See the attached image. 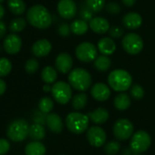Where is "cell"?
I'll list each match as a JSON object with an SVG mask.
<instances>
[{"instance_id":"obj_46","label":"cell","mask_w":155,"mask_h":155,"mask_svg":"<svg viewBox=\"0 0 155 155\" xmlns=\"http://www.w3.org/2000/svg\"><path fill=\"white\" fill-rule=\"evenodd\" d=\"M120 155H132V150H130V148H124Z\"/></svg>"},{"instance_id":"obj_34","label":"cell","mask_w":155,"mask_h":155,"mask_svg":"<svg viewBox=\"0 0 155 155\" xmlns=\"http://www.w3.org/2000/svg\"><path fill=\"white\" fill-rule=\"evenodd\" d=\"M120 150V142L116 140H111L106 143L104 147V150L108 155H116Z\"/></svg>"},{"instance_id":"obj_23","label":"cell","mask_w":155,"mask_h":155,"mask_svg":"<svg viewBox=\"0 0 155 155\" xmlns=\"http://www.w3.org/2000/svg\"><path fill=\"white\" fill-rule=\"evenodd\" d=\"M89 27L90 26H89L88 22L81 18L76 19L70 24L71 32L78 36H81V35H84L85 33H87V31L89 30Z\"/></svg>"},{"instance_id":"obj_36","label":"cell","mask_w":155,"mask_h":155,"mask_svg":"<svg viewBox=\"0 0 155 155\" xmlns=\"http://www.w3.org/2000/svg\"><path fill=\"white\" fill-rule=\"evenodd\" d=\"M144 90L141 86L135 84L130 87V95L135 100H141L144 97Z\"/></svg>"},{"instance_id":"obj_27","label":"cell","mask_w":155,"mask_h":155,"mask_svg":"<svg viewBox=\"0 0 155 155\" xmlns=\"http://www.w3.org/2000/svg\"><path fill=\"white\" fill-rule=\"evenodd\" d=\"M8 7L10 12L16 16H20L26 11V4L23 0H8Z\"/></svg>"},{"instance_id":"obj_44","label":"cell","mask_w":155,"mask_h":155,"mask_svg":"<svg viewBox=\"0 0 155 155\" xmlns=\"http://www.w3.org/2000/svg\"><path fill=\"white\" fill-rule=\"evenodd\" d=\"M6 90H7V84H6V82L3 80L0 79V96L3 95L5 93Z\"/></svg>"},{"instance_id":"obj_40","label":"cell","mask_w":155,"mask_h":155,"mask_svg":"<svg viewBox=\"0 0 155 155\" xmlns=\"http://www.w3.org/2000/svg\"><path fill=\"white\" fill-rule=\"evenodd\" d=\"M106 10L108 13L112 15H117L120 12V7L114 2H110L106 5Z\"/></svg>"},{"instance_id":"obj_5","label":"cell","mask_w":155,"mask_h":155,"mask_svg":"<svg viewBox=\"0 0 155 155\" xmlns=\"http://www.w3.org/2000/svg\"><path fill=\"white\" fill-rule=\"evenodd\" d=\"M29 126L27 120L23 119H18L13 120L7 130V135L8 139L15 142L23 141L27 136H28Z\"/></svg>"},{"instance_id":"obj_29","label":"cell","mask_w":155,"mask_h":155,"mask_svg":"<svg viewBox=\"0 0 155 155\" xmlns=\"http://www.w3.org/2000/svg\"><path fill=\"white\" fill-rule=\"evenodd\" d=\"M111 65V61L110 58L106 55H101L97 57V58L94 60V67L99 71H107Z\"/></svg>"},{"instance_id":"obj_22","label":"cell","mask_w":155,"mask_h":155,"mask_svg":"<svg viewBox=\"0 0 155 155\" xmlns=\"http://www.w3.org/2000/svg\"><path fill=\"white\" fill-rule=\"evenodd\" d=\"M25 153L26 155H45L46 147L38 140L32 141L27 144L25 148Z\"/></svg>"},{"instance_id":"obj_38","label":"cell","mask_w":155,"mask_h":155,"mask_svg":"<svg viewBox=\"0 0 155 155\" xmlns=\"http://www.w3.org/2000/svg\"><path fill=\"white\" fill-rule=\"evenodd\" d=\"M58 32L61 37L67 38L70 35L71 33V29H70V26H68L67 23H62L59 25L58 28Z\"/></svg>"},{"instance_id":"obj_33","label":"cell","mask_w":155,"mask_h":155,"mask_svg":"<svg viewBox=\"0 0 155 155\" xmlns=\"http://www.w3.org/2000/svg\"><path fill=\"white\" fill-rule=\"evenodd\" d=\"M12 69V63L7 58H0V78L8 76Z\"/></svg>"},{"instance_id":"obj_9","label":"cell","mask_w":155,"mask_h":155,"mask_svg":"<svg viewBox=\"0 0 155 155\" xmlns=\"http://www.w3.org/2000/svg\"><path fill=\"white\" fill-rule=\"evenodd\" d=\"M122 48L130 55H137L143 48V40L136 33H129L122 38Z\"/></svg>"},{"instance_id":"obj_43","label":"cell","mask_w":155,"mask_h":155,"mask_svg":"<svg viewBox=\"0 0 155 155\" xmlns=\"http://www.w3.org/2000/svg\"><path fill=\"white\" fill-rule=\"evenodd\" d=\"M7 34V27L4 22L0 21V39L3 38Z\"/></svg>"},{"instance_id":"obj_47","label":"cell","mask_w":155,"mask_h":155,"mask_svg":"<svg viewBox=\"0 0 155 155\" xmlns=\"http://www.w3.org/2000/svg\"><path fill=\"white\" fill-rule=\"evenodd\" d=\"M4 16H5V8L1 4H0V19H1Z\"/></svg>"},{"instance_id":"obj_31","label":"cell","mask_w":155,"mask_h":155,"mask_svg":"<svg viewBox=\"0 0 155 155\" xmlns=\"http://www.w3.org/2000/svg\"><path fill=\"white\" fill-rule=\"evenodd\" d=\"M54 107V102L53 101L48 98V97H44L42 98L39 102H38V109L45 114L50 113V111L53 110Z\"/></svg>"},{"instance_id":"obj_7","label":"cell","mask_w":155,"mask_h":155,"mask_svg":"<svg viewBox=\"0 0 155 155\" xmlns=\"http://www.w3.org/2000/svg\"><path fill=\"white\" fill-rule=\"evenodd\" d=\"M70 84L64 81H57L53 84L51 93L54 100L61 104L65 105L72 99V90Z\"/></svg>"},{"instance_id":"obj_37","label":"cell","mask_w":155,"mask_h":155,"mask_svg":"<svg viewBox=\"0 0 155 155\" xmlns=\"http://www.w3.org/2000/svg\"><path fill=\"white\" fill-rule=\"evenodd\" d=\"M93 12L87 7L85 6L80 12V16H81V18L85 20V21H91L92 18H93Z\"/></svg>"},{"instance_id":"obj_16","label":"cell","mask_w":155,"mask_h":155,"mask_svg":"<svg viewBox=\"0 0 155 155\" xmlns=\"http://www.w3.org/2000/svg\"><path fill=\"white\" fill-rule=\"evenodd\" d=\"M52 49V45L48 39H39L36 41L32 46V53L38 58H43L48 56Z\"/></svg>"},{"instance_id":"obj_50","label":"cell","mask_w":155,"mask_h":155,"mask_svg":"<svg viewBox=\"0 0 155 155\" xmlns=\"http://www.w3.org/2000/svg\"><path fill=\"white\" fill-rule=\"evenodd\" d=\"M3 1H4V0H0V4H1V3H2Z\"/></svg>"},{"instance_id":"obj_45","label":"cell","mask_w":155,"mask_h":155,"mask_svg":"<svg viewBox=\"0 0 155 155\" xmlns=\"http://www.w3.org/2000/svg\"><path fill=\"white\" fill-rule=\"evenodd\" d=\"M123 5H125L126 7H132L135 3H136V0H121Z\"/></svg>"},{"instance_id":"obj_39","label":"cell","mask_w":155,"mask_h":155,"mask_svg":"<svg viewBox=\"0 0 155 155\" xmlns=\"http://www.w3.org/2000/svg\"><path fill=\"white\" fill-rule=\"evenodd\" d=\"M109 34L112 38H119L123 36L124 31L120 27H111L109 30Z\"/></svg>"},{"instance_id":"obj_42","label":"cell","mask_w":155,"mask_h":155,"mask_svg":"<svg viewBox=\"0 0 155 155\" xmlns=\"http://www.w3.org/2000/svg\"><path fill=\"white\" fill-rule=\"evenodd\" d=\"M34 120L36 123H39V124H44L46 122V119H47V116H45V113H43L41 110L39 111H37L35 112V115H34Z\"/></svg>"},{"instance_id":"obj_8","label":"cell","mask_w":155,"mask_h":155,"mask_svg":"<svg viewBox=\"0 0 155 155\" xmlns=\"http://www.w3.org/2000/svg\"><path fill=\"white\" fill-rule=\"evenodd\" d=\"M75 54L80 61L89 63L94 61L97 58L98 50L94 44L91 42H82L76 48Z\"/></svg>"},{"instance_id":"obj_2","label":"cell","mask_w":155,"mask_h":155,"mask_svg":"<svg viewBox=\"0 0 155 155\" xmlns=\"http://www.w3.org/2000/svg\"><path fill=\"white\" fill-rule=\"evenodd\" d=\"M109 86L117 92H123L130 89L132 78L130 74L124 69H114L108 76Z\"/></svg>"},{"instance_id":"obj_19","label":"cell","mask_w":155,"mask_h":155,"mask_svg":"<svg viewBox=\"0 0 155 155\" xmlns=\"http://www.w3.org/2000/svg\"><path fill=\"white\" fill-rule=\"evenodd\" d=\"M46 123L48 129L54 133H59L63 130V122L57 113H48L47 115Z\"/></svg>"},{"instance_id":"obj_30","label":"cell","mask_w":155,"mask_h":155,"mask_svg":"<svg viewBox=\"0 0 155 155\" xmlns=\"http://www.w3.org/2000/svg\"><path fill=\"white\" fill-rule=\"evenodd\" d=\"M27 26V21L23 18H14L9 24V29L13 33H18L25 29Z\"/></svg>"},{"instance_id":"obj_48","label":"cell","mask_w":155,"mask_h":155,"mask_svg":"<svg viewBox=\"0 0 155 155\" xmlns=\"http://www.w3.org/2000/svg\"><path fill=\"white\" fill-rule=\"evenodd\" d=\"M51 89H52V87H50L49 84H46V85L43 87V90H44V91H46V92L51 91Z\"/></svg>"},{"instance_id":"obj_21","label":"cell","mask_w":155,"mask_h":155,"mask_svg":"<svg viewBox=\"0 0 155 155\" xmlns=\"http://www.w3.org/2000/svg\"><path fill=\"white\" fill-rule=\"evenodd\" d=\"M87 115L95 124H103L109 120L110 117L109 111L104 108H98L95 110L89 112Z\"/></svg>"},{"instance_id":"obj_28","label":"cell","mask_w":155,"mask_h":155,"mask_svg":"<svg viewBox=\"0 0 155 155\" xmlns=\"http://www.w3.org/2000/svg\"><path fill=\"white\" fill-rule=\"evenodd\" d=\"M87 103H88V96L86 93L83 92L75 95L72 99V107L76 110L84 109Z\"/></svg>"},{"instance_id":"obj_25","label":"cell","mask_w":155,"mask_h":155,"mask_svg":"<svg viewBox=\"0 0 155 155\" xmlns=\"http://www.w3.org/2000/svg\"><path fill=\"white\" fill-rule=\"evenodd\" d=\"M28 136L34 140H41L46 136V130L42 124L34 123L29 127Z\"/></svg>"},{"instance_id":"obj_35","label":"cell","mask_w":155,"mask_h":155,"mask_svg":"<svg viewBox=\"0 0 155 155\" xmlns=\"http://www.w3.org/2000/svg\"><path fill=\"white\" fill-rule=\"evenodd\" d=\"M39 67V63L36 58H29L25 64V70L28 74H34Z\"/></svg>"},{"instance_id":"obj_1","label":"cell","mask_w":155,"mask_h":155,"mask_svg":"<svg viewBox=\"0 0 155 155\" xmlns=\"http://www.w3.org/2000/svg\"><path fill=\"white\" fill-rule=\"evenodd\" d=\"M27 19L31 26L39 29H46L52 24L51 14L42 5L31 7L27 12Z\"/></svg>"},{"instance_id":"obj_6","label":"cell","mask_w":155,"mask_h":155,"mask_svg":"<svg viewBox=\"0 0 155 155\" xmlns=\"http://www.w3.org/2000/svg\"><path fill=\"white\" fill-rule=\"evenodd\" d=\"M150 134L145 130H138L131 136L130 148L133 153H142L150 148Z\"/></svg>"},{"instance_id":"obj_17","label":"cell","mask_w":155,"mask_h":155,"mask_svg":"<svg viewBox=\"0 0 155 155\" xmlns=\"http://www.w3.org/2000/svg\"><path fill=\"white\" fill-rule=\"evenodd\" d=\"M90 28L97 34H105L109 32L110 27L109 21L101 17H95L93 18L89 23Z\"/></svg>"},{"instance_id":"obj_3","label":"cell","mask_w":155,"mask_h":155,"mask_svg":"<svg viewBox=\"0 0 155 155\" xmlns=\"http://www.w3.org/2000/svg\"><path fill=\"white\" fill-rule=\"evenodd\" d=\"M68 82L73 89L82 92L90 89L92 83V78L86 69L76 68L68 74Z\"/></svg>"},{"instance_id":"obj_24","label":"cell","mask_w":155,"mask_h":155,"mask_svg":"<svg viewBox=\"0 0 155 155\" xmlns=\"http://www.w3.org/2000/svg\"><path fill=\"white\" fill-rule=\"evenodd\" d=\"M41 79L46 84H52L55 83V81L58 79V73L57 70L51 67V66H47L42 69L41 72Z\"/></svg>"},{"instance_id":"obj_11","label":"cell","mask_w":155,"mask_h":155,"mask_svg":"<svg viewBox=\"0 0 155 155\" xmlns=\"http://www.w3.org/2000/svg\"><path fill=\"white\" fill-rule=\"evenodd\" d=\"M87 140L93 147H101L106 142L107 135L105 130L99 126H92L88 130Z\"/></svg>"},{"instance_id":"obj_49","label":"cell","mask_w":155,"mask_h":155,"mask_svg":"<svg viewBox=\"0 0 155 155\" xmlns=\"http://www.w3.org/2000/svg\"><path fill=\"white\" fill-rule=\"evenodd\" d=\"M132 155H141L140 153H133Z\"/></svg>"},{"instance_id":"obj_15","label":"cell","mask_w":155,"mask_h":155,"mask_svg":"<svg viewBox=\"0 0 155 155\" xmlns=\"http://www.w3.org/2000/svg\"><path fill=\"white\" fill-rule=\"evenodd\" d=\"M91 94L92 98L98 101H106L110 97V90L106 84L99 82L92 86Z\"/></svg>"},{"instance_id":"obj_10","label":"cell","mask_w":155,"mask_h":155,"mask_svg":"<svg viewBox=\"0 0 155 155\" xmlns=\"http://www.w3.org/2000/svg\"><path fill=\"white\" fill-rule=\"evenodd\" d=\"M133 124L128 119H119L113 125V134L119 140H126L132 136Z\"/></svg>"},{"instance_id":"obj_4","label":"cell","mask_w":155,"mask_h":155,"mask_svg":"<svg viewBox=\"0 0 155 155\" xmlns=\"http://www.w3.org/2000/svg\"><path fill=\"white\" fill-rule=\"evenodd\" d=\"M90 118L81 112H70L66 117V125L69 131L75 134H81L89 128Z\"/></svg>"},{"instance_id":"obj_12","label":"cell","mask_w":155,"mask_h":155,"mask_svg":"<svg viewBox=\"0 0 155 155\" xmlns=\"http://www.w3.org/2000/svg\"><path fill=\"white\" fill-rule=\"evenodd\" d=\"M57 8L59 16L64 19H72L77 14V5L74 0H60Z\"/></svg>"},{"instance_id":"obj_20","label":"cell","mask_w":155,"mask_h":155,"mask_svg":"<svg viewBox=\"0 0 155 155\" xmlns=\"http://www.w3.org/2000/svg\"><path fill=\"white\" fill-rule=\"evenodd\" d=\"M98 49L102 55H112L116 50V43L110 38H102L98 42Z\"/></svg>"},{"instance_id":"obj_14","label":"cell","mask_w":155,"mask_h":155,"mask_svg":"<svg viewBox=\"0 0 155 155\" xmlns=\"http://www.w3.org/2000/svg\"><path fill=\"white\" fill-rule=\"evenodd\" d=\"M55 65L59 72L63 74H67L71 70L73 67V58L68 53L62 52L57 56L55 60Z\"/></svg>"},{"instance_id":"obj_32","label":"cell","mask_w":155,"mask_h":155,"mask_svg":"<svg viewBox=\"0 0 155 155\" xmlns=\"http://www.w3.org/2000/svg\"><path fill=\"white\" fill-rule=\"evenodd\" d=\"M86 6L93 12L99 13L105 7V0H85Z\"/></svg>"},{"instance_id":"obj_13","label":"cell","mask_w":155,"mask_h":155,"mask_svg":"<svg viewBox=\"0 0 155 155\" xmlns=\"http://www.w3.org/2000/svg\"><path fill=\"white\" fill-rule=\"evenodd\" d=\"M4 48L8 54H18L22 47V40L17 34L8 35L4 40Z\"/></svg>"},{"instance_id":"obj_41","label":"cell","mask_w":155,"mask_h":155,"mask_svg":"<svg viewBox=\"0 0 155 155\" xmlns=\"http://www.w3.org/2000/svg\"><path fill=\"white\" fill-rule=\"evenodd\" d=\"M10 150V143L6 139H0V155H5Z\"/></svg>"},{"instance_id":"obj_26","label":"cell","mask_w":155,"mask_h":155,"mask_svg":"<svg viewBox=\"0 0 155 155\" xmlns=\"http://www.w3.org/2000/svg\"><path fill=\"white\" fill-rule=\"evenodd\" d=\"M131 100L126 93H120L114 99V106L119 110H125L130 108Z\"/></svg>"},{"instance_id":"obj_18","label":"cell","mask_w":155,"mask_h":155,"mask_svg":"<svg viewBox=\"0 0 155 155\" xmlns=\"http://www.w3.org/2000/svg\"><path fill=\"white\" fill-rule=\"evenodd\" d=\"M122 23L129 29H137L141 26L142 18L140 14L135 12H130L123 17Z\"/></svg>"}]
</instances>
